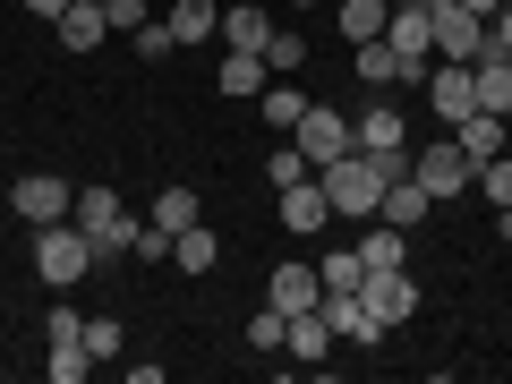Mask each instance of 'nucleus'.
Returning <instances> with one entry per match:
<instances>
[{"instance_id":"12","label":"nucleus","mask_w":512,"mask_h":384,"mask_svg":"<svg viewBox=\"0 0 512 384\" xmlns=\"http://www.w3.org/2000/svg\"><path fill=\"white\" fill-rule=\"evenodd\" d=\"M478 52H487V18H470V9H444V18H436V60H461V69H470Z\"/></svg>"},{"instance_id":"23","label":"nucleus","mask_w":512,"mask_h":384,"mask_svg":"<svg viewBox=\"0 0 512 384\" xmlns=\"http://www.w3.org/2000/svg\"><path fill=\"white\" fill-rule=\"evenodd\" d=\"M384 18H393V0H342V18H333V26H342L350 43H376Z\"/></svg>"},{"instance_id":"30","label":"nucleus","mask_w":512,"mask_h":384,"mask_svg":"<svg viewBox=\"0 0 512 384\" xmlns=\"http://www.w3.org/2000/svg\"><path fill=\"white\" fill-rule=\"evenodd\" d=\"M316 274H325V291H359V282H367V265H359V248H342V256H325Z\"/></svg>"},{"instance_id":"37","label":"nucleus","mask_w":512,"mask_h":384,"mask_svg":"<svg viewBox=\"0 0 512 384\" xmlns=\"http://www.w3.org/2000/svg\"><path fill=\"white\" fill-rule=\"evenodd\" d=\"M487 52H504V60H512V0H504V9L487 18Z\"/></svg>"},{"instance_id":"2","label":"nucleus","mask_w":512,"mask_h":384,"mask_svg":"<svg viewBox=\"0 0 512 384\" xmlns=\"http://www.w3.org/2000/svg\"><path fill=\"white\" fill-rule=\"evenodd\" d=\"M86 265H94V239L77 231V222H43V231H35V274L52 282V291H77Z\"/></svg>"},{"instance_id":"28","label":"nucleus","mask_w":512,"mask_h":384,"mask_svg":"<svg viewBox=\"0 0 512 384\" xmlns=\"http://www.w3.org/2000/svg\"><path fill=\"white\" fill-rule=\"evenodd\" d=\"M154 222H163V231H188V222H205V214H197V188H163V197H154Z\"/></svg>"},{"instance_id":"9","label":"nucleus","mask_w":512,"mask_h":384,"mask_svg":"<svg viewBox=\"0 0 512 384\" xmlns=\"http://www.w3.org/2000/svg\"><path fill=\"white\" fill-rule=\"evenodd\" d=\"M384 43H393V52H410V60H436V18H427V0H393Z\"/></svg>"},{"instance_id":"20","label":"nucleus","mask_w":512,"mask_h":384,"mask_svg":"<svg viewBox=\"0 0 512 384\" xmlns=\"http://www.w3.org/2000/svg\"><path fill=\"white\" fill-rule=\"evenodd\" d=\"M282 350H291V359H325V350H333V325H325V299H316V308H299V316H291V333H282Z\"/></svg>"},{"instance_id":"5","label":"nucleus","mask_w":512,"mask_h":384,"mask_svg":"<svg viewBox=\"0 0 512 384\" xmlns=\"http://www.w3.org/2000/svg\"><path fill=\"white\" fill-rule=\"evenodd\" d=\"M9 214L35 222V231H43V222H69V214H77V188L52 180V171H26V180L9 188Z\"/></svg>"},{"instance_id":"19","label":"nucleus","mask_w":512,"mask_h":384,"mask_svg":"<svg viewBox=\"0 0 512 384\" xmlns=\"http://www.w3.org/2000/svg\"><path fill=\"white\" fill-rule=\"evenodd\" d=\"M427 205H436V197H427V188L402 171V180H384V205H376V214L393 222V231H410V222H427Z\"/></svg>"},{"instance_id":"1","label":"nucleus","mask_w":512,"mask_h":384,"mask_svg":"<svg viewBox=\"0 0 512 384\" xmlns=\"http://www.w3.org/2000/svg\"><path fill=\"white\" fill-rule=\"evenodd\" d=\"M316 180H325V197H333V214H342V222H376V205H384V171L367 163L359 146H350V154H333V163L316 171Z\"/></svg>"},{"instance_id":"29","label":"nucleus","mask_w":512,"mask_h":384,"mask_svg":"<svg viewBox=\"0 0 512 384\" xmlns=\"http://www.w3.org/2000/svg\"><path fill=\"white\" fill-rule=\"evenodd\" d=\"M86 367H94L86 342H52V384H86Z\"/></svg>"},{"instance_id":"32","label":"nucleus","mask_w":512,"mask_h":384,"mask_svg":"<svg viewBox=\"0 0 512 384\" xmlns=\"http://www.w3.org/2000/svg\"><path fill=\"white\" fill-rule=\"evenodd\" d=\"M308 60V35H291V26H274V43H265V69H299Z\"/></svg>"},{"instance_id":"35","label":"nucleus","mask_w":512,"mask_h":384,"mask_svg":"<svg viewBox=\"0 0 512 384\" xmlns=\"http://www.w3.org/2000/svg\"><path fill=\"white\" fill-rule=\"evenodd\" d=\"M86 350L111 359V350H120V316H86Z\"/></svg>"},{"instance_id":"42","label":"nucleus","mask_w":512,"mask_h":384,"mask_svg":"<svg viewBox=\"0 0 512 384\" xmlns=\"http://www.w3.org/2000/svg\"><path fill=\"white\" fill-rule=\"evenodd\" d=\"M94 9H103V0H94Z\"/></svg>"},{"instance_id":"10","label":"nucleus","mask_w":512,"mask_h":384,"mask_svg":"<svg viewBox=\"0 0 512 384\" xmlns=\"http://www.w3.org/2000/svg\"><path fill=\"white\" fill-rule=\"evenodd\" d=\"M265 299H274L282 316H299V308H316V299H325V274H316V265H274V274H265Z\"/></svg>"},{"instance_id":"3","label":"nucleus","mask_w":512,"mask_h":384,"mask_svg":"<svg viewBox=\"0 0 512 384\" xmlns=\"http://www.w3.org/2000/svg\"><path fill=\"white\" fill-rule=\"evenodd\" d=\"M77 231L94 239V256H128V239H137V222L120 214V197H111V188H77Z\"/></svg>"},{"instance_id":"39","label":"nucleus","mask_w":512,"mask_h":384,"mask_svg":"<svg viewBox=\"0 0 512 384\" xmlns=\"http://www.w3.org/2000/svg\"><path fill=\"white\" fill-rule=\"evenodd\" d=\"M461 9H470V18H495V9H504V0H461Z\"/></svg>"},{"instance_id":"7","label":"nucleus","mask_w":512,"mask_h":384,"mask_svg":"<svg viewBox=\"0 0 512 384\" xmlns=\"http://www.w3.org/2000/svg\"><path fill=\"white\" fill-rule=\"evenodd\" d=\"M359 299H367V316H376L384 333L419 316V282H410V265H393V274H367V282H359Z\"/></svg>"},{"instance_id":"8","label":"nucleus","mask_w":512,"mask_h":384,"mask_svg":"<svg viewBox=\"0 0 512 384\" xmlns=\"http://www.w3.org/2000/svg\"><path fill=\"white\" fill-rule=\"evenodd\" d=\"M274 197H282V231H299V239L333 222V197H325V180H316V171H308V180H291V188H274Z\"/></svg>"},{"instance_id":"34","label":"nucleus","mask_w":512,"mask_h":384,"mask_svg":"<svg viewBox=\"0 0 512 384\" xmlns=\"http://www.w3.org/2000/svg\"><path fill=\"white\" fill-rule=\"evenodd\" d=\"M128 256H146V265H163V256H171V231H163V222H137V239H128Z\"/></svg>"},{"instance_id":"18","label":"nucleus","mask_w":512,"mask_h":384,"mask_svg":"<svg viewBox=\"0 0 512 384\" xmlns=\"http://www.w3.org/2000/svg\"><path fill=\"white\" fill-rule=\"evenodd\" d=\"M359 265H367V274H393V265H410V231H393V222L376 214V231L359 239Z\"/></svg>"},{"instance_id":"36","label":"nucleus","mask_w":512,"mask_h":384,"mask_svg":"<svg viewBox=\"0 0 512 384\" xmlns=\"http://www.w3.org/2000/svg\"><path fill=\"white\" fill-rule=\"evenodd\" d=\"M103 18H111V26H120V35H137V26H146V18H154V9H146V0H103Z\"/></svg>"},{"instance_id":"13","label":"nucleus","mask_w":512,"mask_h":384,"mask_svg":"<svg viewBox=\"0 0 512 384\" xmlns=\"http://www.w3.org/2000/svg\"><path fill=\"white\" fill-rule=\"evenodd\" d=\"M470 86H478V111L512 120V60H504V52H478V60H470Z\"/></svg>"},{"instance_id":"4","label":"nucleus","mask_w":512,"mask_h":384,"mask_svg":"<svg viewBox=\"0 0 512 384\" xmlns=\"http://www.w3.org/2000/svg\"><path fill=\"white\" fill-rule=\"evenodd\" d=\"M410 180H419L427 197L444 205V197H461V188L478 180V154L461 146V137H453V146H427V154H410Z\"/></svg>"},{"instance_id":"27","label":"nucleus","mask_w":512,"mask_h":384,"mask_svg":"<svg viewBox=\"0 0 512 384\" xmlns=\"http://www.w3.org/2000/svg\"><path fill=\"white\" fill-rule=\"evenodd\" d=\"M256 103H265V120H274L282 137H291V128H299V111H308V94H299V86H265Z\"/></svg>"},{"instance_id":"11","label":"nucleus","mask_w":512,"mask_h":384,"mask_svg":"<svg viewBox=\"0 0 512 384\" xmlns=\"http://www.w3.org/2000/svg\"><path fill=\"white\" fill-rule=\"evenodd\" d=\"M427 103H436L444 111V120H470V111H478V86H470V69H461V60H436V69H427Z\"/></svg>"},{"instance_id":"40","label":"nucleus","mask_w":512,"mask_h":384,"mask_svg":"<svg viewBox=\"0 0 512 384\" xmlns=\"http://www.w3.org/2000/svg\"><path fill=\"white\" fill-rule=\"evenodd\" d=\"M495 231H504V239H512V214H495Z\"/></svg>"},{"instance_id":"38","label":"nucleus","mask_w":512,"mask_h":384,"mask_svg":"<svg viewBox=\"0 0 512 384\" xmlns=\"http://www.w3.org/2000/svg\"><path fill=\"white\" fill-rule=\"evenodd\" d=\"M26 9H35V18H60V9H69V0H26Z\"/></svg>"},{"instance_id":"21","label":"nucleus","mask_w":512,"mask_h":384,"mask_svg":"<svg viewBox=\"0 0 512 384\" xmlns=\"http://www.w3.org/2000/svg\"><path fill=\"white\" fill-rule=\"evenodd\" d=\"M163 26H171L180 43H188V52H197V43L214 35V26H222V0H171V18H163Z\"/></svg>"},{"instance_id":"33","label":"nucleus","mask_w":512,"mask_h":384,"mask_svg":"<svg viewBox=\"0 0 512 384\" xmlns=\"http://www.w3.org/2000/svg\"><path fill=\"white\" fill-rule=\"evenodd\" d=\"M265 180H274V188L308 180V154H299V146H274V154H265Z\"/></svg>"},{"instance_id":"25","label":"nucleus","mask_w":512,"mask_h":384,"mask_svg":"<svg viewBox=\"0 0 512 384\" xmlns=\"http://www.w3.org/2000/svg\"><path fill=\"white\" fill-rule=\"evenodd\" d=\"M478 197H487L495 214H512V154H487V163H478Z\"/></svg>"},{"instance_id":"24","label":"nucleus","mask_w":512,"mask_h":384,"mask_svg":"<svg viewBox=\"0 0 512 384\" xmlns=\"http://www.w3.org/2000/svg\"><path fill=\"white\" fill-rule=\"evenodd\" d=\"M453 137H461V146L478 154V163H487V154H504V120H495V111H470V120H461Z\"/></svg>"},{"instance_id":"6","label":"nucleus","mask_w":512,"mask_h":384,"mask_svg":"<svg viewBox=\"0 0 512 384\" xmlns=\"http://www.w3.org/2000/svg\"><path fill=\"white\" fill-rule=\"evenodd\" d=\"M291 146L308 154V171H325L333 154H350V120L333 103H308V111H299V128H291Z\"/></svg>"},{"instance_id":"15","label":"nucleus","mask_w":512,"mask_h":384,"mask_svg":"<svg viewBox=\"0 0 512 384\" xmlns=\"http://www.w3.org/2000/svg\"><path fill=\"white\" fill-rule=\"evenodd\" d=\"M52 35H60V52H94V43L111 35V18L94 9V0H69V9L52 18Z\"/></svg>"},{"instance_id":"16","label":"nucleus","mask_w":512,"mask_h":384,"mask_svg":"<svg viewBox=\"0 0 512 384\" xmlns=\"http://www.w3.org/2000/svg\"><path fill=\"white\" fill-rule=\"evenodd\" d=\"M325 325L342 333V342H384V325L367 316V299H359V291H325Z\"/></svg>"},{"instance_id":"14","label":"nucleus","mask_w":512,"mask_h":384,"mask_svg":"<svg viewBox=\"0 0 512 384\" xmlns=\"http://www.w3.org/2000/svg\"><path fill=\"white\" fill-rule=\"evenodd\" d=\"M222 52H265V43H274V18H265V9H256V0H239V9H222Z\"/></svg>"},{"instance_id":"31","label":"nucleus","mask_w":512,"mask_h":384,"mask_svg":"<svg viewBox=\"0 0 512 384\" xmlns=\"http://www.w3.org/2000/svg\"><path fill=\"white\" fill-rule=\"evenodd\" d=\"M128 43H137V60H171V52H180V35H171L163 18H146L137 35H128Z\"/></svg>"},{"instance_id":"41","label":"nucleus","mask_w":512,"mask_h":384,"mask_svg":"<svg viewBox=\"0 0 512 384\" xmlns=\"http://www.w3.org/2000/svg\"><path fill=\"white\" fill-rule=\"evenodd\" d=\"M299 9H316V0H299Z\"/></svg>"},{"instance_id":"22","label":"nucleus","mask_w":512,"mask_h":384,"mask_svg":"<svg viewBox=\"0 0 512 384\" xmlns=\"http://www.w3.org/2000/svg\"><path fill=\"white\" fill-rule=\"evenodd\" d=\"M214 86H222V94H265V52H222Z\"/></svg>"},{"instance_id":"17","label":"nucleus","mask_w":512,"mask_h":384,"mask_svg":"<svg viewBox=\"0 0 512 384\" xmlns=\"http://www.w3.org/2000/svg\"><path fill=\"white\" fill-rule=\"evenodd\" d=\"M171 265H180V274H214V265H222V239L205 231V222H188V231H171Z\"/></svg>"},{"instance_id":"26","label":"nucleus","mask_w":512,"mask_h":384,"mask_svg":"<svg viewBox=\"0 0 512 384\" xmlns=\"http://www.w3.org/2000/svg\"><path fill=\"white\" fill-rule=\"evenodd\" d=\"M282 333H291V316H282L274 299H265V308L248 316V350H265V359H274V350H282Z\"/></svg>"}]
</instances>
